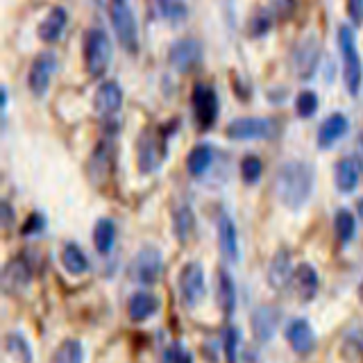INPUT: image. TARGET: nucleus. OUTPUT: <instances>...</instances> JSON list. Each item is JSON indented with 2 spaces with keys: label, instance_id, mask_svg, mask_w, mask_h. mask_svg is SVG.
Instances as JSON below:
<instances>
[{
  "label": "nucleus",
  "instance_id": "1",
  "mask_svg": "<svg viewBox=\"0 0 363 363\" xmlns=\"http://www.w3.org/2000/svg\"><path fill=\"white\" fill-rule=\"evenodd\" d=\"M315 184L313 166L293 159V162L281 164L275 175V193L281 204H286L289 209H300L311 198Z\"/></svg>",
  "mask_w": 363,
  "mask_h": 363
},
{
  "label": "nucleus",
  "instance_id": "2",
  "mask_svg": "<svg viewBox=\"0 0 363 363\" xmlns=\"http://www.w3.org/2000/svg\"><path fill=\"white\" fill-rule=\"evenodd\" d=\"M338 48H340V60H343L345 89L350 91V96H359L363 84V64L357 48V34L352 26L338 28Z\"/></svg>",
  "mask_w": 363,
  "mask_h": 363
},
{
  "label": "nucleus",
  "instance_id": "3",
  "mask_svg": "<svg viewBox=\"0 0 363 363\" xmlns=\"http://www.w3.org/2000/svg\"><path fill=\"white\" fill-rule=\"evenodd\" d=\"M111 64V41L105 30L91 28L84 32V68L91 77H105Z\"/></svg>",
  "mask_w": 363,
  "mask_h": 363
},
{
  "label": "nucleus",
  "instance_id": "4",
  "mask_svg": "<svg viewBox=\"0 0 363 363\" xmlns=\"http://www.w3.org/2000/svg\"><path fill=\"white\" fill-rule=\"evenodd\" d=\"M107 11L111 18V28L116 32V39L128 52L139 50V26H136V16L128 0H109Z\"/></svg>",
  "mask_w": 363,
  "mask_h": 363
},
{
  "label": "nucleus",
  "instance_id": "5",
  "mask_svg": "<svg viewBox=\"0 0 363 363\" xmlns=\"http://www.w3.org/2000/svg\"><path fill=\"white\" fill-rule=\"evenodd\" d=\"M275 132V123L270 118H234L230 121V125L225 128L227 139L232 141H261V139H268Z\"/></svg>",
  "mask_w": 363,
  "mask_h": 363
},
{
  "label": "nucleus",
  "instance_id": "6",
  "mask_svg": "<svg viewBox=\"0 0 363 363\" xmlns=\"http://www.w3.org/2000/svg\"><path fill=\"white\" fill-rule=\"evenodd\" d=\"M320 64V43L315 37H306L293 48L291 55V66L293 73L298 75V79L306 82L315 75V68Z\"/></svg>",
  "mask_w": 363,
  "mask_h": 363
},
{
  "label": "nucleus",
  "instance_id": "7",
  "mask_svg": "<svg viewBox=\"0 0 363 363\" xmlns=\"http://www.w3.org/2000/svg\"><path fill=\"white\" fill-rule=\"evenodd\" d=\"M202 43L198 39H177L168 50V62L177 73H191L202 64Z\"/></svg>",
  "mask_w": 363,
  "mask_h": 363
},
{
  "label": "nucleus",
  "instance_id": "8",
  "mask_svg": "<svg viewBox=\"0 0 363 363\" xmlns=\"http://www.w3.org/2000/svg\"><path fill=\"white\" fill-rule=\"evenodd\" d=\"M57 71V55L45 50L34 57V62L30 66L28 73V86L32 91L34 98H43L50 89V79Z\"/></svg>",
  "mask_w": 363,
  "mask_h": 363
},
{
  "label": "nucleus",
  "instance_id": "9",
  "mask_svg": "<svg viewBox=\"0 0 363 363\" xmlns=\"http://www.w3.org/2000/svg\"><path fill=\"white\" fill-rule=\"evenodd\" d=\"M191 105L198 125L202 130H209L218 118V96H216V91L209 84H196L193 86Z\"/></svg>",
  "mask_w": 363,
  "mask_h": 363
},
{
  "label": "nucleus",
  "instance_id": "10",
  "mask_svg": "<svg viewBox=\"0 0 363 363\" xmlns=\"http://www.w3.org/2000/svg\"><path fill=\"white\" fill-rule=\"evenodd\" d=\"M162 266H164V259H162V255H159V250L143 247L132 261L130 277L136 284H155L157 277L162 275Z\"/></svg>",
  "mask_w": 363,
  "mask_h": 363
},
{
  "label": "nucleus",
  "instance_id": "11",
  "mask_svg": "<svg viewBox=\"0 0 363 363\" xmlns=\"http://www.w3.org/2000/svg\"><path fill=\"white\" fill-rule=\"evenodd\" d=\"M179 295L186 306H196L204 295V272L202 266L191 261L179 272Z\"/></svg>",
  "mask_w": 363,
  "mask_h": 363
},
{
  "label": "nucleus",
  "instance_id": "12",
  "mask_svg": "<svg viewBox=\"0 0 363 363\" xmlns=\"http://www.w3.org/2000/svg\"><path fill=\"white\" fill-rule=\"evenodd\" d=\"M94 107L98 111V116L111 118L113 113L123 107V89H121V84L113 82V79H105V82L96 89Z\"/></svg>",
  "mask_w": 363,
  "mask_h": 363
},
{
  "label": "nucleus",
  "instance_id": "13",
  "mask_svg": "<svg viewBox=\"0 0 363 363\" xmlns=\"http://www.w3.org/2000/svg\"><path fill=\"white\" fill-rule=\"evenodd\" d=\"M279 315L281 313L277 306H268V304L257 306L252 311V320H250V325H252V334L259 343H268L272 338V334H275V329H277V323H279Z\"/></svg>",
  "mask_w": 363,
  "mask_h": 363
},
{
  "label": "nucleus",
  "instance_id": "14",
  "mask_svg": "<svg viewBox=\"0 0 363 363\" xmlns=\"http://www.w3.org/2000/svg\"><path fill=\"white\" fill-rule=\"evenodd\" d=\"M286 338L291 347L298 352V354H309V352L315 347V334L313 327L304 320V318H295V320L289 323L286 327Z\"/></svg>",
  "mask_w": 363,
  "mask_h": 363
},
{
  "label": "nucleus",
  "instance_id": "15",
  "mask_svg": "<svg viewBox=\"0 0 363 363\" xmlns=\"http://www.w3.org/2000/svg\"><path fill=\"white\" fill-rule=\"evenodd\" d=\"M347 130H350V121L345 113H340V111L332 113V116H327L320 128H318V145H320L323 150L325 147H332L336 141L343 139Z\"/></svg>",
  "mask_w": 363,
  "mask_h": 363
},
{
  "label": "nucleus",
  "instance_id": "16",
  "mask_svg": "<svg viewBox=\"0 0 363 363\" xmlns=\"http://www.w3.org/2000/svg\"><path fill=\"white\" fill-rule=\"evenodd\" d=\"M218 245L223 257L234 264L238 261V234H236V225L230 218V213H220L218 216Z\"/></svg>",
  "mask_w": 363,
  "mask_h": 363
},
{
  "label": "nucleus",
  "instance_id": "17",
  "mask_svg": "<svg viewBox=\"0 0 363 363\" xmlns=\"http://www.w3.org/2000/svg\"><path fill=\"white\" fill-rule=\"evenodd\" d=\"M293 289L298 293V298L302 302H309L315 298L318 293V272L311 264H300L298 268L293 270Z\"/></svg>",
  "mask_w": 363,
  "mask_h": 363
},
{
  "label": "nucleus",
  "instance_id": "18",
  "mask_svg": "<svg viewBox=\"0 0 363 363\" xmlns=\"http://www.w3.org/2000/svg\"><path fill=\"white\" fill-rule=\"evenodd\" d=\"M66 23H68V14L64 7H52L48 11V16H45L41 23H39V39L43 43H55L57 39L62 37L64 30H66Z\"/></svg>",
  "mask_w": 363,
  "mask_h": 363
},
{
  "label": "nucleus",
  "instance_id": "19",
  "mask_svg": "<svg viewBox=\"0 0 363 363\" xmlns=\"http://www.w3.org/2000/svg\"><path fill=\"white\" fill-rule=\"evenodd\" d=\"M30 279H32V272L26 261H21V259L9 261L3 270V286L7 293H23L28 289Z\"/></svg>",
  "mask_w": 363,
  "mask_h": 363
},
{
  "label": "nucleus",
  "instance_id": "20",
  "mask_svg": "<svg viewBox=\"0 0 363 363\" xmlns=\"http://www.w3.org/2000/svg\"><path fill=\"white\" fill-rule=\"evenodd\" d=\"M359 177H361V168H359V162L354 157H345L336 164L334 179H336V189L340 193L354 191L359 186Z\"/></svg>",
  "mask_w": 363,
  "mask_h": 363
},
{
  "label": "nucleus",
  "instance_id": "21",
  "mask_svg": "<svg viewBox=\"0 0 363 363\" xmlns=\"http://www.w3.org/2000/svg\"><path fill=\"white\" fill-rule=\"evenodd\" d=\"M293 279V270H291V255L286 250H279V252L272 257L270 268H268V281L272 289H284L286 284Z\"/></svg>",
  "mask_w": 363,
  "mask_h": 363
},
{
  "label": "nucleus",
  "instance_id": "22",
  "mask_svg": "<svg viewBox=\"0 0 363 363\" xmlns=\"http://www.w3.org/2000/svg\"><path fill=\"white\" fill-rule=\"evenodd\" d=\"M157 309H159V300L147 291L134 293L130 298V302H128V313H130V318L134 323H141V320H145V318L155 315Z\"/></svg>",
  "mask_w": 363,
  "mask_h": 363
},
{
  "label": "nucleus",
  "instance_id": "23",
  "mask_svg": "<svg viewBox=\"0 0 363 363\" xmlns=\"http://www.w3.org/2000/svg\"><path fill=\"white\" fill-rule=\"evenodd\" d=\"M216 293H218V304L223 313L230 318L236 309V289H234V281L230 277V272L225 268H220L216 272Z\"/></svg>",
  "mask_w": 363,
  "mask_h": 363
},
{
  "label": "nucleus",
  "instance_id": "24",
  "mask_svg": "<svg viewBox=\"0 0 363 363\" xmlns=\"http://www.w3.org/2000/svg\"><path fill=\"white\" fill-rule=\"evenodd\" d=\"M211 162H213V150H211V145L200 143V145H196V147H193V150L189 152V157H186V168H189V173H191L193 177H200V175H204V173L209 170Z\"/></svg>",
  "mask_w": 363,
  "mask_h": 363
},
{
  "label": "nucleus",
  "instance_id": "25",
  "mask_svg": "<svg viewBox=\"0 0 363 363\" xmlns=\"http://www.w3.org/2000/svg\"><path fill=\"white\" fill-rule=\"evenodd\" d=\"M166 152L164 150H157V141L152 139V136H141V145H139V166L143 173H150V170H155L159 166V162H162V157Z\"/></svg>",
  "mask_w": 363,
  "mask_h": 363
},
{
  "label": "nucleus",
  "instance_id": "26",
  "mask_svg": "<svg viewBox=\"0 0 363 363\" xmlns=\"http://www.w3.org/2000/svg\"><path fill=\"white\" fill-rule=\"evenodd\" d=\"M113 241H116V227H113V220L109 218H100L96 223L94 230V245L100 255H109L113 250Z\"/></svg>",
  "mask_w": 363,
  "mask_h": 363
},
{
  "label": "nucleus",
  "instance_id": "27",
  "mask_svg": "<svg viewBox=\"0 0 363 363\" xmlns=\"http://www.w3.org/2000/svg\"><path fill=\"white\" fill-rule=\"evenodd\" d=\"M173 230L179 241H189L193 236V230H196V216H193L189 204H182V207H177L173 211Z\"/></svg>",
  "mask_w": 363,
  "mask_h": 363
},
{
  "label": "nucleus",
  "instance_id": "28",
  "mask_svg": "<svg viewBox=\"0 0 363 363\" xmlns=\"http://www.w3.org/2000/svg\"><path fill=\"white\" fill-rule=\"evenodd\" d=\"M50 363H84L82 343L75 338H66L64 343H60V347L52 352Z\"/></svg>",
  "mask_w": 363,
  "mask_h": 363
},
{
  "label": "nucleus",
  "instance_id": "29",
  "mask_svg": "<svg viewBox=\"0 0 363 363\" xmlns=\"http://www.w3.org/2000/svg\"><path fill=\"white\" fill-rule=\"evenodd\" d=\"M62 264L64 268L71 272V275H84V272L89 270V261L84 257V252L79 250L75 243H68L64 247V252H62Z\"/></svg>",
  "mask_w": 363,
  "mask_h": 363
},
{
  "label": "nucleus",
  "instance_id": "30",
  "mask_svg": "<svg viewBox=\"0 0 363 363\" xmlns=\"http://www.w3.org/2000/svg\"><path fill=\"white\" fill-rule=\"evenodd\" d=\"M5 347L18 363H32V347L23 334H7Z\"/></svg>",
  "mask_w": 363,
  "mask_h": 363
},
{
  "label": "nucleus",
  "instance_id": "31",
  "mask_svg": "<svg viewBox=\"0 0 363 363\" xmlns=\"http://www.w3.org/2000/svg\"><path fill=\"white\" fill-rule=\"evenodd\" d=\"M159 16L166 21H184L189 16V7L184 5V0H155Z\"/></svg>",
  "mask_w": 363,
  "mask_h": 363
},
{
  "label": "nucleus",
  "instance_id": "32",
  "mask_svg": "<svg viewBox=\"0 0 363 363\" xmlns=\"http://www.w3.org/2000/svg\"><path fill=\"white\" fill-rule=\"evenodd\" d=\"M334 227H336V236L340 243H350L354 238L357 232V220L347 209H338L336 218H334Z\"/></svg>",
  "mask_w": 363,
  "mask_h": 363
},
{
  "label": "nucleus",
  "instance_id": "33",
  "mask_svg": "<svg viewBox=\"0 0 363 363\" xmlns=\"http://www.w3.org/2000/svg\"><path fill=\"white\" fill-rule=\"evenodd\" d=\"M318 111V96L315 91H300L298 98H295V113L300 118H311Z\"/></svg>",
  "mask_w": 363,
  "mask_h": 363
},
{
  "label": "nucleus",
  "instance_id": "34",
  "mask_svg": "<svg viewBox=\"0 0 363 363\" xmlns=\"http://www.w3.org/2000/svg\"><path fill=\"white\" fill-rule=\"evenodd\" d=\"M261 173H264V164H261L259 157L247 155L241 159V177L245 184H255V182H259Z\"/></svg>",
  "mask_w": 363,
  "mask_h": 363
},
{
  "label": "nucleus",
  "instance_id": "35",
  "mask_svg": "<svg viewBox=\"0 0 363 363\" xmlns=\"http://www.w3.org/2000/svg\"><path fill=\"white\" fill-rule=\"evenodd\" d=\"M236 350H238V329L236 327H227L225 332V352L230 363H236Z\"/></svg>",
  "mask_w": 363,
  "mask_h": 363
},
{
  "label": "nucleus",
  "instance_id": "36",
  "mask_svg": "<svg viewBox=\"0 0 363 363\" xmlns=\"http://www.w3.org/2000/svg\"><path fill=\"white\" fill-rule=\"evenodd\" d=\"M43 227H45L43 216L41 213H30V218L23 223V227H21V232L26 234V236H30V234H39Z\"/></svg>",
  "mask_w": 363,
  "mask_h": 363
},
{
  "label": "nucleus",
  "instance_id": "37",
  "mask_svg": "<svg viewBox=\"0 0 363 363\" xmlns=\"http://www.w3.org/2000/svg\"><path fill=\"white\" fill-rule=\"evenodd\" d=\"M166 359H168V363H193L191 352L186 347H182V345H173V347H170L166 352Z\"/></svg>",
  "mask_w": 363,
  "mask_h": 363
},
{
  "label": "nucleus",
  "instance_id": "38",
  "mask_svg": "<svg viewBox=\"0 0 363 363\" xmlns=\"http://www.w3.org/2000/svg\"><path fill=\"white\" fill-rule=\"evenodd\" d=\"M345 9L354 26H363V0H345Z\"/></svg>",
  "mask_w": 363,
  "mask_h": 363
},
{
  "label": "nucleus",
  "instance_id": "39",
  "mask_svg": "<svg viewBox=\"0 0 363 363\" xmlns=\"http://www.w3.org/2000/svg\"><path fill=\"white\" fill-rule=\"evenodd\" d=\"M270 28H272V18L268 14H259L252 18V28H250V32H252L255 37H261V34H266Z\"/></svg>",
  "mask_w": 363,
  "mask_h": 363
},
{
  "label": "nucleus",
  "instance_id": "40",
  "mask_svg": "<svg viewBox=\"0 0 363 363\" xmlns=\"http://www.w3.org/2000/svg\"><path fill=\"white\" fill-rule=\"evenodd\" d=\"M293 5H295V0H277V7L284 11V14H289V11L293 9Z\"/></svg>",
  "mask_w": 363,
  "mask_h": 363
},
{
  "label": "nucleus",
  "instance_id": "41",
  "mask_svg": "<svg viewBox=\"0 0 363 363\" xmlns=\"http://www.w3.org/2000/svg\"><path fill=\"white\" fill-rule=\"evenodd\" d=\"M3 213H5V225L11 223V209H9V202H3Z\"/></svg>",
  "mask_w": 363,
  "mask_h": 363
},
{
  "label": "nucleus",
  "instance_id": "42",
  "mask_svg": "<svg viewBox=\"0 0 363 363\" xmlns=\"http://www.w3.org/2000/svg\"><path fill=\"white\" fill-rule=\"evenodd\" d=\"M359 216H361V220H363V200H359Z\"/></svg>",
  "mask_w": 363,
  "mask_h": 363
},
{
  "label": "nucleus",
  "instance_id": "43",
  "mask_svg": "<svg viewBox=\"0 0 363 363\" xmlns=\"http://www.w3.org/2000/svg\"><path fill=\"white\" fill-rule=\"evenodd\" d=\"M361 298H363V284H361Z\"/></svg>",
  "mask_w": 363,
  "mask_h": 363
}]
</instances>
